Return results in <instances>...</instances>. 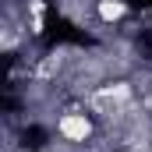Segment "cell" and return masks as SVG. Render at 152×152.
<instances>
[{
  "mask_svg": "<svg viewBox=\"0 0 152 152\" xmlns=\"http://www.w3.org/2000/svg\"><path fill=\"white\" fill-rule=\"evenodd\" d=\"M57 134H60L64 142H71V145L88 142V138H92V117H88V113H81V110L64 113L60 120H57Z\"/></svg>",
  "mask_w": 152,
  "mask_h": 152,
  "instance_id": "obj_1",
  "label": "cell"
},
{
  "mask_svg": "<svg viewBox=\"0 0 152 152\" xmlns=\"http://www.w3.org/2000/svg\"><path fill=\"white\" fill-rule=\"evenodd\" d=\"M96 14H99V21L117 25V21L127 14V4H124V0H99V4H96Z\"/></svg>",
  "mask_w": 152,
  "mask_h": 152,
  "instance_id": "obj_2",
  "label": "cell"
},
{
  "mask_svg": "<svg viewBox=\"0 0 152 152\" xmlns=\"http://www.w3.org/2000/svg\"><path fill=\"white\" fill-rule=\"evenodd\" d=\"M149 11H152V7H149Z\"/></svg>",
  "mask_w": 152,
  "mask_h": 152,
  "instance_id": "obj_3",
  "label": "cell"
}]
</instances>
